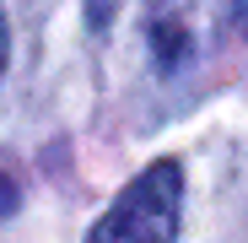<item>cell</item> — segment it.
I'll return each instance as SVG.
<instances>
[{
	"mask_svg": "<svg viewBox=\"0 0 248 243\" xmlns=\"http://www.w3.org/2000/svg\"><path fill=\"white\" fill-rule=\"evenodd\" d=\"M178 211H184V168L162 157L124 184V194L108 206V216L92 227L87 243H173Z\"/></svg>",
	"mask_w": 248,
	"mask_h": 243,
	"instance_id": "obj_1",
	"label": "cell"
},
{
	"mask_svg": "<svg viewBox=\"0 0 248 243\" xmlns=\"http://www.w3.org/2000/svg\"><path fill=\"white\" fill-rule=\"evenodd\" d=\"M216 38V0H151L146 16V44L156 70H184L194 65Z\"/></svg>",
	"mask_w": 248,
	"mask_h": 243,
	"instance_id": "obj_2",
	"label": "cell"
},
{
	"mask_svg": "<svg viewBox=\"0 0 248 243\" xmlns=\"http://www.w3.org/2000/svg\"><path fill=\"white\" fill-rule=\"evenodd\" d=\"M16 200H22L16 178H11V173H0V216H11V211H16Z\"/></svg>",
	"mask_w": 248,
	"mask_h": 243,
	"instance_id": "obj_3",
	"label": "cell"
},
{
	"mask_svg": "<svg viewBox=\"0 0 248 243\" xmlns=\"http://www.w3.org/2000/svg\"><path fill=\"white\" fill-rule=\"evenodd\" d=\"M232 16H237V32H243V44H248V0H237Z\"/></svg>",
	"mask_w": 248,
	"mask_h": 243,
	"instance_id": "obj_4",
	"label": "cell"
},
{
	"mask_svg": "<svg viewBox=\"0 0 248 243\" xmlns=\"http://www.w3.org/2000/svg\"><path fill=\"white\" fill-rule=\"evenodd\" d=\"M0 70H6V16H0Z\"/></svg>",
	"mask_w": 248,
	"mask_h": 243,
	"instance_id": "obj_5",
	"label": "cell"
}]
</instances>
